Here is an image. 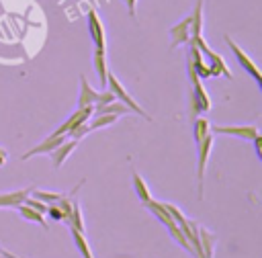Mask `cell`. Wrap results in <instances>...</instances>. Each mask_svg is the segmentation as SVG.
<instances>
[{
	"label": "cell",
	"mask_w": 262,
	"mask_h": 258,
	"mask_svg": "<svg viewBox=\"0 0 262 258\" xmlns=\"http://www.w3.org/2000/svg\"><path fill=\"white\" fill-rule=\"evenodd\" d=\"M104 88H108V90L113 92V96H115L117 100H121V102H123L131 113H135V115H139V117H143V119L151 121V117H149V115H147V113H145V111L135 102V98L125 90V86L119 82V78H117L113 72H108V74H106V86H104Z\"/></svg>",
	"instance_id": "6da1fadb"
},
{
	"label": "cell",
	"mask_w": 262,
	"mask_h": 258,
	"mask_svg": "<svg viewBox=\"0 0 262 258\" xmlns=\"http://www.w3.org/2000/svg\"><path fill=\"white\" fill-rule=\"evenodd\" d=\"M211 149H213V133H209L203 141L196 143V197L199 199L205 197V170H207Z\"/></svg>",
	"instance_id": "7a4b0ae2"
},
{
	"label": "cell",
	"mask_w": 262,
	"mask_h": 258,
	"mask_svg": "<svg viewBox=\"0 0 262 258\" xmlns=\"http://www.w3.org/2000/svg\"><path fill=\"white\" fill-rule=\"evenodd\" d=\"M223 39H225L227 47L231 49V53L235 55V59H237L239 68H244V72H248V74L254 78V82L258 84V88H262V74H260V70L256 68V63L250 59V55H248V53H246V51H244V49H242V47H239V45H237L229 35H225Z\"/></svg>",
	"instance_id": "3957f363"
},
{
	"label": "cell",
	"mask_w": 262,
	"mask_h": 258,
	"mask_svg": "<svg viewBox=\"0 0 262 258\" xmlns=\"http://www.w3.org/2000/svg\"><path fill=\"white\" fill-rule=\"evenodd\" d=\"M213 133H223V135H233L246 141H252L256 135H260V129L256 125H215L211 127Z\"/></svg>",
	"instance_id": "277c9868"
},
{
	"label": "cell",
	"mask_w": 262,
	"mask_h": 258,
	"mask_svg": "<svg viewBox=\"0 0 262 258\" xmlns=\"http://www.w3.org/2000/svg\"><path fill=\"white\" fill-rule=\"evenodd\" d=\"M86 23H88V35L94 43L96 49H104L106 47V37H104V27L100 23V16L96 10H88L86 14Z\"/></svg>",
	"instance_id": "5b68a950"
},
{
	"label": "cell",
	"mask_w": 262,
	"mask_h": 258,
	"mask_svg": "<svg viewBox=\"0 0 262 258\" xmlns=\"http://www.w3.org/2000/svg\"><path fill=\"white\" fill-rule=\"evenodd\" d=\"M92 113H94V106H78V109L74 111V115L68 117L66 123H61V125L53 131V135H68L70 129H74V127L80 125V123H86V121L92 117Z\"/></svg>",
	"instance_id": "8992f818"
},
{
	"label": "cell",
	"mask_w": 262,
	"mask_h": 258,
	"mask_svg": "<svg viewBox=\"0 0 262 258\" xmlns=\"http://www.w3.org/2000/svg\"><path fill=\"white\" fill-rule=\"evenodd\" d=\"M68 137L66 135H53V133H49V137H45L39 145H35L33 149H29V152H25L23 154V160H29V158H33V156H41V154H51L59 143H63Z\"/></svg>",
	"instance_id": "52a82bcc"
},
{
	"label": "cell",
	"mask_w": 262,
	"mask_h": 258,
	"mask_svg": "<svg viewBox=\"0 0 262 258\" xmlns=\"http://www.w3.org/2000/svg\"><path fill=\"white\" fill-rule=\"evenodd\" d=\"M170 39H172V43H170L172 49H176V47H180V45L190 41V16L182 18L178 25H174L170 29Z\"/></svg>",
	"instance_id": "ba28073f"
},
{
	"label": "cell",
	"mask_w": 262,
	"mask_h": 258,
	"mask_svg": "<svg viewBox=\"0 0 262 258\" xmlns=\"http://www.w3.org/2000/svg\"><path fill=\"white\" fill-rule=\"evenodd\" d=\"M186 57H188L192 70L196 72V76H199L201 80H203V78H209V63L203 59V53L199 51V47H196L194 43H190V41H188V53H186Z\"/></svg>",
	"instance_id": "9c48e42d"
},
{
	"label": "cell",
	"mask_w": 262,
	"mask_h": 258,
	"mask_svg": "<svg viewBox=\"0 0 262 258\" xmlns=\"http://www.w3.org/2000/svg\"><path fill=\"white\" fill-rule=\"evenodd\" d=\"M76 145H78V139H72V137H70V139H66L63 143H59V145L49 154V156H51V160H53V166H55V168H59V166H61V164L72 156V152L76 149Z\"/></svg>",
	"instance_id": "30bf717a"
},
{
	"label": "cell",
	"mask_w": 262,
	"mask_h": 258,
	"mask_svg": "<svg viewBox=\"0 0 262 258\" xmlns=\"http://www.w3.org/2000/svg\"><path fill=\"white\" fill-rule=\"evenodd\" d=\"M98 98V92L88 84L86 76H80V94H78V106H94Z\"/></svg>",
	"instance_id": "8fae6325"
},
{
	"label": "cell",
	"mask_w": 262,
	"mask_h": 258,
	"mask_svg": "<svg viewBox=\"0 0 262 258\" xmlns=\"http://www.w3.org/2000/svg\"><path fill=\"white\" fill-rule=\"evenodd\" d=\"M92 63H94L98 82H100V86L104 88V86H106V74H108V68H106V53H104V49H96V47H94Z\"/></svg>",
	"instance_id": "7c38bea8"
},
{
	"label": "cell",
	"mask_w": 262,
	"mask_h": 258,
	"mask_svg": "<svg viewBox=\"0 0 262 258\" xmlns=\"http://www.w3.org/2000/svg\"><path fill=\"white\" fill-rule=\"evenodd\" d=\"M203 37V0H196L190 14V41Z\"/></svg>",
	"instance_id": "4fadbf2b"
},
{
	"label": "cell",
	"mask_w": 262,
	"mask_h": 258,
	"mask_svg": "<svg viewBox=\"0 0 262 258\" xmlns=\"http://www.w3.org/2000/svg\"><path fill=\"white\" fill-rule=\"evenodd\" d=\"M33 188H20V190H12V192H2L0 195V207H18Z\"/></svg>",
	"instance_id": "5bb4252c"
},
{
	"label": "cell",
	"mask_w": 262,
	"mask_h": 258,
	"mask_svg": "<svg viewBox=\"0 0 262 258\" xmlns=\"http://www.w3.org/2000/svg\"><path fill=\"white\" fill-rule=\"evenodd\" d=\"M131 178H133V188H135V195H137V199H139L141 203H147V201H151V192H149V188H147V182L143 180V176H141L137 170H133V172H131Z\"/></svg>",
	"instance_id": "9a60e30c"
},
{
	"label": "cell",
	"mask_w": 262,
	"mask_h": 258,
	"mask_svg": "<svg viewBox=\"0 0 262 258\" xmlns=\"http://www.w3.org/2000/svg\"><path fill=\"white\" fill-rule=\"evenodd\" d=\"M127 113H131L121 100H111V102H106V104H102V106H98V109H94V113L92 115H117V117H121V115H127Z\"/></svg>",
	"instance_id": "2e32d148"
},
{
	"label": "cell",
	"mask_w": 262,
	"mask_h": 258,
	"mask_svg": "<svg viewBox=\"0 0 262 258\" xmlns=\"http://www.w3.org/2000/svg\"><path fill=\"white\" fill-rule=\"evenodd\" d=\"M68 223V227H74V229H78V231H82L84 233V219H82V209H80V203H78V199L74 197V201H72V213H70V219L66 221Z\"/></svg>",
	"instance_id": "e0dca14e"
},
{
	"label": "cell",
	"mask_w": 262,
	"mask_h": 258,
	"mask_svg": "<svg viewBox=\"0 0 262 258\" xmlns=\"http://www.w3.org/2000/svg\"><path fill=\"white\" fill-rule=\"evenodd\" d=\"M199 242H201V248H203V256L205 258H213V246H215V235L205 229V227H199Z\"/></svg>",
	"instance_id": "ac0fdd59"
},
{
	"label": "cell",
	"mask_w": 262,
	"mask_h": 258,
	"mask_svg": "<svg viewBox=\"0 0 262 258\" xmlns=\"http://www.w3.org/2000/svg\"><path fill=\"white\" fill-rule=\"evenodd\" d=\"M70 231H72V238H74V244H76L80 256H82V258H94V254H92V250H90V244H88V240L84 238V233L78 231V229H74V227H70Z\"/></svg>",
	"instance_id": "d6986e66"
},
{
	"label": "cell",
	"mask_w": 262,
	"mask_h": 258,
	"mask_svg": "<svg viewBox=\"0 0 262 258\" xmlns=\"http://www.w3.org/2000/svg\"><path fill=\"white\" fill-rule=\"evenodd\" d=\"M16 209H18V215H23V219L33 221V223H39L41 227H47V223H45V215H43V213H39V211L31 209V207H29V205H25V203H20Z\"/></svg>",
	"instance_id": "ffe728a7"
},
{
	"label": "cell",
	"mask_w": 262,
	"mask_h": 258,
	"mask_svg": "<svg viewBox=\"0 0 262 258\" xmlns=\"http://www.w3.org/2000/svg\"><path fill=\"white\" fill-rule=\"evenodd\" d=\"M117 119H119L117 115H92V117L88 119V127H90V131H94V129L113 125Z\"/></svg>",
	"instance_id": "44dd1931"
},
{
	"label": "cell",
	"mask_w": 262,
	"mask_h": 258,
	"mask_svg": "<svg viewBox=\"0 0 262 258\" xmlns=\"http://www.w3.org/2000/svg\"><path fill=\"white\" fill-rule=\"evenodd\" d=\"M192 131H194V143H199V141H203L209 133H213L211 131V123L207 121V119H194V127H192Z\"/></svg>",
	"instance_id": "7402d4cb"
},
{
	"label": "cell",
	"mask_w": 262,
	"mask_h": 258,
	"mask_svg": "<svg viewBox=\"0 0 262 258\" xmlns=\"http://www.w3.org/2000/svg\"><path fill=\"white\" fill-rule=\"evenodd\" d=\"M31 197H35V199H39V201H43V203H55V201H59L61 199V192H47V190H31Z\"/></svg>",
	"instance_id": "603a6c76"
},
{
	"label": "cell",
	"mask_w": 262,
	"mask_h": 258,
	"mask_svg": "<svg viewBox=\"0 0 262 258\" xmlns=\"http://www.w3.org/2000/svg\"><path fill=\"white\" fill-rule=\"evenodd\" d=\"M88 133H90V127H88V121H86V123H80V125H76L74 129H70L66 137H72V139H78V141H80V139L86 137Z\"/></svg>",
	"instance_id": "cb8c5ba5"
},
{
	"label": "cell",
	"mask_w": 262,
	"mask_h": 258,
	"mask_svg": "<svg viewBox=\"0 0 262 258\" xmlns=\"http://www.w3.org/2000/svg\"><path fill=\"white\" fill-rule=\"evenodd\" d=\"M111 100H115L113 92H111L108 88H102V90L98 92V98H96V102H94V109H98V106H102V104H106V102H111Z\"/></svg>",
	"instance_id": "d4e9b609"
},
{
	"label": "cell",
	"mask_w": 262,
	"mask_h": 258,
	"mask_svg": "<svg viewBox=\"0 0 262 258\" xmlns=\"http://www.w3.org/2000/svg\"><path fill=\"white\" fill-rule=\"evenodd\" d=\"M45 215H49V219H53V221H63V213H61V209L55 203L47 205V213Z\"/></svg>",
	"instance_id": "484cf974"
},
{
	"label": "cell",
	"mask_w": 262,
	"mask_h": 258,
	"mask_svg": "<svg viewBox=\"0 0 262 258\" xmlns=\"http://www.w3.org/2000/svg\"><path fill=\"white\" fill-rule=\"evenodd\" d=\"M252 141H254V149H256L258 160H262V137H260V135H256Z\"/></svg>",
	"instance_id": "4316f807"
},
{
	"label": "cell",
	"mask_w": 262,
	"mask_h": 258,
	"mask_svg": "<svg viewBox=\"0 0 262 258\" xmlns=\"http://www.w3.org/2000/svg\"><path fill=\"white\" fill-rule=\"evenodd\" d=\"M6 160H8V154H6V149L0 145V166H4V164H6Z\"/></svg>",
	"instance_id": "83f0119b"
},
{
	"label": "cell",
	"mask_w": 262,
	"mask_h": 258,
	"mask_svg": "<svg viewBox=\"0 0 262 258\" xmlns=\"http://www.w3.org/2000/svg\"><path fill=\"white\" fill-rule=\"evenodd\" d=\"M125 2H127V6H129V14L135 16V0H125Z\"/></svg>",
	"instance_id": "f1b7e54d"
},
{
	"label": "cell",
	"mask_w": 262,
	"mask_h": 258,
	"mask_svg": "<svg viewBox=\"0 0 262 258\" xmlns=\"http://www.w3.org/2000/svg\"><path fill=\"white\" fill-rule=\"evenodd\" d=\"M0 254L6 256V258H18V256H14V254H10V252H4V250H0Z\"/></svg>",
	"instance_id": "f546056e"
},
{
	"label": "cell",
	"mask_w": 262,
	"mask_h": 258,
	"mask_svg": "<svg viewBox=\"0 0 262 258\" xmlns=\"http://www.w3.org/2000/svg\"><path fill=\"white\" fill-rule=\"evenodd\" d=\"M0 258H2V254H0Z\"/></svg>",
	"instance_id": "4dcf8cb0"
}]
</instances>
